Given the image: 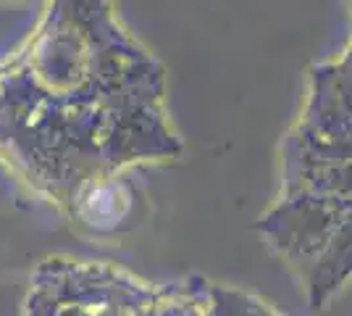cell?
I'll list each match as a JSON object with an SVG mask.
<instances>
[{"instance_id":"cell-2","label":"cell","mask_w":352,"mask_h":316,"mask_svg":"<svg viewBox=\"0 0 352 316\" xmlns=\"http://www.w3.org/2000/svg\"><path fill=\"white\" fill-rule=\"evenodd\" d=\"M313 308L350 280V53L310 69L302 111L281 143V190L258 222Z\"/></svg>"},{"instance_id":"cell-1","label":"cell","mask_w":352,"mask_h":316,"mask_svg":"<svg viewBox=\"0 0 352 316\" xmlns=\"http://www.w3.org/2000/svg\"><path fill=\"white\" fill-rule=\"evenodd\" d=\"M163 92L161 61L108 0H50L30 40L0 63V161L100 232L95 200L134 206L126 169L184 148Z\"/></svg>"}]
</instances>
